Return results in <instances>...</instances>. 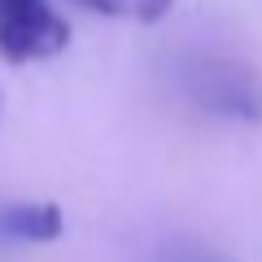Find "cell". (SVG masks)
<instances>
[{
    "label": "cell",
    "instance_id": "cell-3",
    "mask_svg": "<svg viewBox=\"0 0 262 262\" xmlns=\"http://www.w3.org/2000/svg\"><path fill=\"white\" fill-rule=\"evenodd\" d=\"M0 232L27 245H44L61 236V210L53 201H22V206L0 210Z\"/></svg>",
    "mask_w": 262,
    "mask_h": 262
},
{
    "label": "cell",
    "instance_id": "cell-2",
    "mask_svg": "<svg viewBox=\"0 0 262 262\" xmlns=\"http://www.w3.org/2000/svg\"><path fill=\"white\" fill-rule=\"evenodd\" d=\"M70 44V27L48 9V0H0V57L44 61Z\"/></svg>",
    "mask_w": 262,
    "mask_h": 262
},
{
    "label": "cell",
    "instance_id": "cell-5",
    "mask_svg": "<svg viewBox=\"0 0 262 262\" xmlns=\"http://www.w3.org/2000/svg\"><path fill=\"white\" fill-rule=\"evenodd\" d=\"M170 262H223V258H206V253H175Z\"/></svg>",
    "mask_w": 262,
    "mask_h": 262
},
{
    "label": "cell",
    "instance_id": "cell-4",
    "mask_svg": "<svg viewBox=\"0 0 262 262\" xmlns=\"http://www.w3.org/2000/svg\"><path fill=\"white\" fill-rule=\"evenodd\" d=\"M96 13H110V18H122V22H158L170 13L175 0H88Z\"/></svg>",
    "mask_w": 262,
    "mask_h": 262
},
{
    "label": "cell",
    "instance_id": "cell-1",
    "mask_svg": "<svg viewBox=\"0 0 262 262\" xmlns=\"http://www.w3.org/2000/svg\"><path fill=\"white\" fill-rule=\"evenodd\" d=\"M184 88L210 114H223V118H262V83L236 61L196 57L184 70Z\"/></svg>",
    "mask_w": 262,
    "mask_h": 262
}]
</instances>
